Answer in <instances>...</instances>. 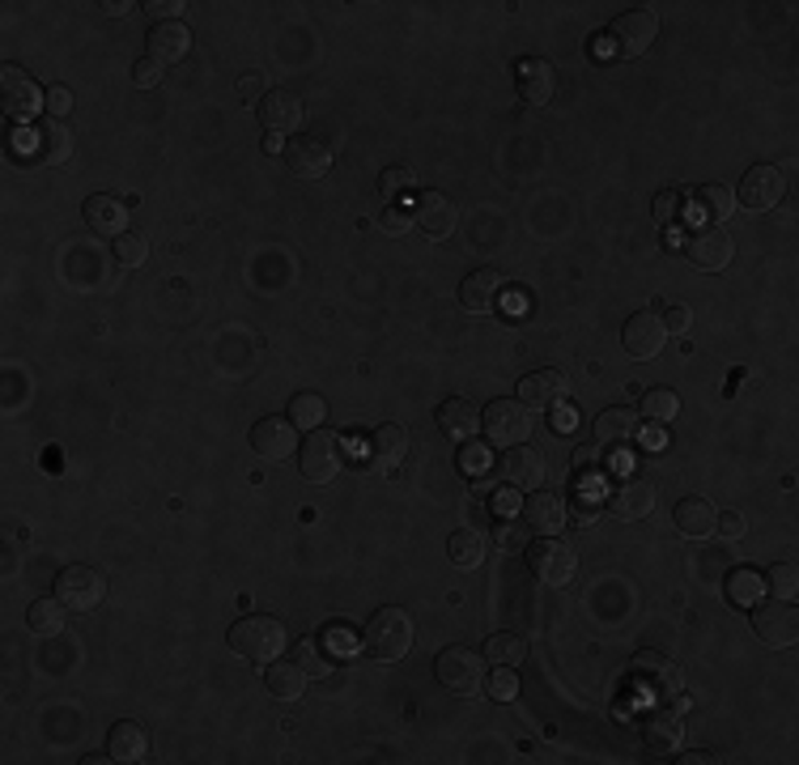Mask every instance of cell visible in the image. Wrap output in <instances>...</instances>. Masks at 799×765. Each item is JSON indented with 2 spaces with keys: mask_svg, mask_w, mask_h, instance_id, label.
I'll return each instance as SVG.
<instances>
[{
  "mask_svg": "<svg viewBox=\"0 0 799 765\" xmlns=\"http://www.w3.org/2000/svg\"><path fill=\"white\" fill-rule=\"evenodd\" d=\"M409 646H413V617L396 605L379 608V612L366 621V630H362V651H366L370 659L396 664V659L409 655Z\"/></svg>",
  "mask_w": 799,
  "mask_h": 765,
  "instance_id": "1",
  "label": "cell"
},
{
  "mask_svg": "<svg viewBox=\"0 0 799 765\" xmlns=\"http://www.w3.org/2000/svg\"><path fill=\"white\" fill-rule=\"evenodd\" d=\"M286 642H289L286 625L277 617H268V612L243 617V621L230 625V651H238L252 664H273L286 651Z\"/></svg>",
  "mask_w": 799,
  "mask_h": 765,
  "instance_id": "2",
  "label": "cell"
},
{
  "mask_svg": "<svg viewBox=\"0 0 799 765\" xmlns=\"http://www.w3.org/2000/svg\"><path fill=\"white\" fill-rule=\"evenodd\" d=\"M655 34H659V18L651 13V9H630V13H621L617 22H612V31H608V38L600 34L596 43V52L600 56H617V60H634V56H642L651 43H655Z\"/></svg>",
  "mask_w": 799,
  "mask_h": 765,
  "instance_id": "3",
  "label": "cell"
},
{
  "mask_svg": "<svg viewBox=\"0 0 799 765\" xmlns=\"http://www.w3.org/2000/svg\"><path fill=\"white\" fill-rule=\"evenodd\" d=\"M532 409L523 404V400H489L485 409H480V430H485V439L493 446H523L528 443V434H532Z\"/></svg>",
  "mask_w": 799,
  "mask_h": 765,
  "instance_id": "4",
  "label": "cell"
},
{
  "mask_svg": "<svg viewBox=\"0 0 799 765\" xmlns=\"http://www.w3.org/2000/svg\"><path fill=\"white\" fill-rule=\"evenodd\" d=\"M298 468H302V477L311 480V485H328V480L345 468V443H341V434H332L323 425L311 430L307 443L298 446Z\"/></svg>",
  "mask_w": 799,
  "mask_h": 765,
  "instance_id": "5",
  "label": "cell"
},
{
  "mask_svg": "<svg viewBox=\"0 0 799 765\" xmlns=\"http://www.w3.org/2000/svg\"><path fill=\"white\" fill-rule=\"evenodd\" d=\"M439 680L447 685L455 698H477L485 689V655H477L473 646H447L439 651Z\"/></svg>",
  "mask_w": 799,
  "mask_h": 765,
  "instance_id": "6",
  "label": "cell"
},
{
  "mask_svg": "<svg viewBox=\"0 0 799 765\" xmlns=\"http://www.w3.org/2000/svg\"><path fill=\"white\" fill-rule=\"evenodd\" d=\"M528 570L544 587H570V578L578 574V553L557 536H544V541L528 544Z\"/></svg>",
  "mask_w": 799,
  "mask_h": 765,
  "instance_id": "7",
  "label": "cell"
},
{
  "mask_svg": "<svg viewBox=\"0 0 799 765\" xmlns=\"http://www.w3.org/2000/svg\"><path fill=\"white\" fill-rule=\"evenodd\" d=\"M634 685L651 701H672L685 694V672L659 651H639L634 655Z\"/></svg>",
  "mask_w": 799,
  "mask_h": 765,
  "instance_id": "8",
  "label": "cell"
},
{
  "mask_svg": "<svg viewBox=\"0 0 799 765\" xmlns=\"http://www.w3.org/2000/svg\"><path fill=\"white\" fill-rule=\"evenodd\" d=\"M56 596L73 612H95L107 600V574L95 566H65L56 574Z\"/></svg>",
  "mask_w": 799,
  "mask_h": 765,
  "instance_id": "9",
  "label": "cell"
},
{
  "mask_svg": "<svg viewBox=\"0 0 799 765\" xmlns=\"http://www.w3.org/2000/svg\"><path fill=\"white\" fill-rule=\"evenodd\" d=\"M753 634L766 646H796L799 642V612L791 600H762L753 605Z\"/></svg>",
  "mask_w": 799,
  "mask_h": 765,
  "instance_id": "10",
  "label": "cell"
},
{
  "mask_svg": "<svg viewBox=\"0 0 799 765\" xmlns=\"http://www.w3.org/2000/svg\"><path fill=\"white\" fill-rule=\"evenodd\" d=\"M783 196H787V175H783L778 166H769V162H757V166H748V175L740 179L735 204H744V209H753V213H766V209H774Z\"/></svg>",
  "mask_w": 799,
  "mask_h": 765,
  "instance_id": "11",
  "label": "cell"
},
{
  "mask_svg": "<svg viewBox=\"0 0 799 765\" xmlns=\"http://www.w3.org/2000/svg\"><path fill=\"white\" fill-rule=\"evenodd\" d=\"M685 255L706 268V273H723L728 264H732V234L723 230V225H698V230H689L685 234Z\"/></svg>",
  "mask_w": 799,
  "mask_h": 765,
  "instance_id": "12",
  "label": "cell"
},
{
  "mask_svg": "<svg viewBox=\"0 0 799 765\" xmlns=\"http://www.w3.org/2000/svg\"><path fill=\"white\" fill-rule=\"evenodd\" d=\"M38 86H34V77L26 68H18V64H4L0 68V107H4V115L9 120H31L34 111H38Z\"/></svg>",
  "mask_w": 799,
  "mask_h": 765,
  "instance_id": "13",
  "label": "cell"
},
{
  "mask_svg": "<svg viewBox=\"0 0 799 765\" xmlns=\"http://www.w3.org/2000/svg\"><path fill=\"white\" fill-rule=\"evenodd\" d=\"M621 345H625L630 357L651 362L655 353L668 345V328H664L659 311H639V315L625 319V328H621Z\"/></svg>",
  "mask_w": 799,
  "mask_h": 765,
  "instance_id": "14",
  "label": "cell"
},
{
  "mask_svg": "<svg viewBox=\"0 0 799 765\" xmlns=\"http://www.w3.org/2000/svg\"><path fill=\"white\" fill-rule=\"evenodd\" d=\"M252 451L268 464H281L298 451V425L289 417H264L252 425Z\"/></svg>",
  "mask_w": 799,
  "mask_h": 765,
  "instance_id": "15",
  "label": "cell"
},
{
  "mask_svg": "<svg viewBox=\"0 0 799 765\" xmlns=\"http://www.w3.org/2000/svg\"><path fill=\"white\" fill-rule=\"evenodd\" d=\"M680 740H685V723H680V714L672 710L668 701H659L655 710H646V719H642V744H646V753L672 757L680 749Z\"/></svg>",
  "mask_w": 799,
  "mask_h": 765,
  "instance_id": "16",
  "label": "cell"
},
{
  "mask_svg": "<svg viewBox=\"0 0 799 765\" xmlns=\"http://www.w3.org/2000/svg\"><path fill=\"white\" fill-rule=\"evenodd\" d=\"M281 158H286V166L298 179H323L332 170V145H323L320 136H302L298 132L293 141H286Z\"/></svg>",
  "mask_w": 799,
  "mask_h": 765,
  "instance_id": "17",
  "label": "cell"
},
{
  "mask_svg": "<svg viewBox=\"0 0 799 765\" xmlns=\"http://www.w3.org/2000/svg\"><path fill=\"white\" fill-rule=\"evenodd\" d=\"M502 298H507V277H502L498 268H477V273H468V281L459 286V302H464L473 315L498 311Z\"/></svg>",
  "mask_w": 799,
  "mask_h": 765,
  "instance_id": "18",
  "label": "cell"
},
{
  "mask_svg": "<svg viewBox=\"0 0 799 765\" xmlns=\"http://www.w3.org/2000/svg\"><path fill=\"white\" fill-rule=\"evenodd\" d=\"M566 396H570V379L562 375V370H532V375H523L519 382V400L536 413V409H557V404H566Z\"/></svg>",
  "mask_w": 799,
  "mask_h": 765,
  "instance_id": "19",
  "label": "cell"
},
{
  "mask_svg": "<svg viewBox=\"0 0 799 765\" xmlns=\"http://www.w3.org/2000/svg\"><path fill=\"white\" fill-rule=\"evenodd\" d=\"M591 434H596V443L604 446V451H625V446L639 443L642 434V417L634 409H604V413L596 417V425H591Z\"/></svg>",
  "mask_w": 799,
  "mask_h": 765,
  "instance_id": "20",
  "label": "cell"
},
{
  "mask_svg": "<svg viewBox=\"0 0 799 765\" xmlns=\"http://www.w3.org/2000/svg\"><path fill=\"white\" fill-rule=\"evenodd\" d=\"M413 222L421 225L430 239H451L455 225H459V213H455V204H451L443 191H417Z\"/></svg>",
  "mask_w": 799,
  "mask_h": 765,
  "instance_id": "21",
  "label": "cell"
},
{
  "mask_svg": "<svg viewBox=\"0 0 799 765\" xmlns=\"http://www.w3.org/2000/svg\"><path fill=\"white\" fill-rule=\"evenodd\" d=\"M608 510H612V519H621V523H639L646 519L651 510H655V485H646L639 477H625L612 494H608Z\"/></svg>",
  "mask_w": 799,
  "mask_h": 765,
  "instance_id": "22",
  "label": "cell"
},
{
  "mask_svg": "<svg viewBox=\"0 0 799 765\" xmlns=\"http://www.w3.org/2000/svg\"><path fill=\"white\" fill-rule=\"evenodd\" d=\"M81 213H86V225H90L95 234H102V239L129 234V209H124V200L111 196V191H95V196L81 204Z\"/></svg>",
  "mask_w": 799,
  "mask_h": 765,
  "instance_id": "23",
  "label": "cell"
},
{
  "mask_svg": "<svg viewBox=\"0 0 799 765\" xmlns=\"http://www.w3.org/2000/svg\"><path fill=\"white\" fill-rule=\"evenodd\" d=\"M145 43H149V60H158L166 68V64H179L192 52V31H188V22H154Z\"/></svg>",
  "mask_w": 799,
  "mask_h": 765,
  "instance_id": "24",
  "label": "cell"
},
{
  "mask_svg": "<svg viewBox=\"0 0 799 765\" xmlns=\"http://www.w3.org/2000/svg\"><path fill=\"white\" fill-rule=\"evenodd\" d=\"M302 98L293 95V90H268L264 95V102H259V124H264V132H298V124H302Z\"/></svg>",
  "mask_w": 799,
  "mask_h": 765,
  "instance_id": "25",
  "label": "cell"
},
{
  "mask_svg": "<svg viewBox=\"0 0 799 765\" xmlns=\"http://www.w3.org/2000/svg\"><path fill=\"white\" fill-rule=\"evenodd\" d=\"M502 480L511 485V489H523V494H532L536 485H544V455L536 446H514L502 455Z\"/></svg>",
  "mask_w": 799,
  "mask_h": 765,
  "instance_id": "26",
  "label": "cell"
},
{
  "mask_svg": "<svg viewBox=\"0 0 799 765\" xmlns=\"http://www.w3.org/2000/svg\"><path fill=\"white\" fill-rule=\"evenodd\" d=\"M523 523L536 528V532H544V536H557V532L566 528V507H562V498L548 494V489H532V494L523 498Z\"/></svg>",
  "mask_w": 799,
  "mask_h": 765,
  "instance_id": "27",
  "label": "cell"
},
{
  "mask_svg": "<svg viewBox=\"0 0 799 765\" xmlns=\"http://www.w3.org/2000/svg\"><path fill=\"white\" fill-rule=\"evenodd\" d=\"M439 430L455 439V443H468L473 434L480 430V409L468 400V396H447L439 404Z\"/></svg>",
  "mask_w": 799,
  "mask_h": 765,
  "instance_id": "28",
  "label": "cell"
},
{
  "mask_svg": "<svg viewBox=\"0 0 799 765\" xmlns=\"http://www.w3.org/2000/svg\"><path fill=\"white\" fill-rule=\"evenodd\" d=\"M370 451H375V464L379 468H400L413 451V434L400 425V421H387L370 434Z\"/></svg>",
  "mask_w": 799,
  "mask_h": 765,
  "instance_id": "29",
  "label": "cell"
},
{
  "mask_svg": "<svg viewBox=\"0 0 799 765\" xmlns=\"http://www.w3.org/2000/svg\"><path fill=\"white\" fill-rule=\"evenodd\" d=\"M672 519H676V532L680 536H689V541H706L710 532H714V519H719V510L710 507L706 498H680L676 510H672Z\"/></svg>",
  "mask_w": 799,
  "mask_h": 765,
  "instance_id": "30",
  "label": "cell"
},
{
  "mask_svg": "<svg viewBox=\"0 0 799 765\" xmlns=\"http://www.w3.org/2000/svg\"><path fill=\"white\" fill-rule=\"evenodd\" d=\"M145 753H149V735L136 719L111 723V732H107V757L111 762H141Z\"/></svg>",
  "mask_w": 799,
  "mask_h": 765,
  "instance_id": "31",
  "label": "cell"
},
{
  "mask_svg": "<svg viewBox=\"0 0 799 765\" xmlns=\"http://www.w3.org/2000/svg\"><path fill=\"white\" fill-rule=\"evenodd\" d=\"M31 154L38 162H47V166H56V162H65L73 154V136H68V127L60 120H43V124H34L31 132Z\"/></svg>",
  "mask_w": 799,
  "mask_h": 765,
  "instance_id": "32",
  "label": "cell"
},
{
  "mask_svg": "<svg viewBox=\"0 0 799 765\" xmlns=\"http://www.w3.org/2000/svg\"><path fill=\"white\" fill-rule=\"evenodd\" d=\"M307 680H311V672L302 668L298 659H273V664H268V676H264L268 694L277 701L302 698V694H307Z\"/></svg>",
  "mask_w": 799,
  "mask_h": 765,
  "instance_id": "33",
  "label": "cell"
},
{
  "mask_svg": "<svg viewBox=\"0 0 799 765\" xmlns=\"http://www.w3.org/2000/svg\"><path fill=\"white\" fill-rule=\"evenodd\" d=\"M553 90H557V77H553V68L544 60H528L519 68V98L528 107H544L553 98Z\"/></svg>",
  "mask_w": 799,
  "mask_h": 765,
  "instance_id": "34",
  "label": "cell"
},
{
  "mask_svg": "<svg viewBox=\"0 0 799 765\" xmlns=\"http://www.w3.org/2000/svg\"><path fill=\"white\" fill-rule=\"evenodd\" d=\"M680 413V400H676V391L668 387H651V391H642V404H639V417L646 425H668L672 417Z\"/></svg>",
  "mask_w": 799,
  "mask_h": 765,
  "instance_id": "35",
  "label": "cell"
},
{
  "mask_svg": "<svg viewBox=\"0 0 799 765\" xmlns=\"http://www.w3.org/2000/svg\"><path fill=\"white\" fill-rule=\"evenodd\" d=\"M26 625L43 637L60 634V630H65V605H60V596H43V600H34V605L26 608Z\"/></svg>",
  "mask_w": 799,
  "mask_h": 765,
  "instance_id": "36",
  "label": "cell"
},
{
  "mask_svg": "<svg viewBox=\"0 0 799 765\" xmlns=\"http://www.w3.org/2000/svg\"><path fill=\"white\" fill-rule=\"evenodd\" d=\"M447 553L455 566H480V557H485V532H477V528H455L447 536Z\"/></svg>",
  "mask_w": 799,
  "mask_h": 765,
  "instance_id": "37",
  "label": "cell"
},
{
  "mask_svg": "<svg viewBox=\"0 0 799 765\" xmlns=\"http://www.w3.org/2000/svg\"><path fill=\"white\" fill-rule=\"evenodd\" d=\"M762 591H766V583H762V574L753 570V566H740V570L728 574V600H732L735 608L757 605Z\"/></svg>",
  "mask_w": 799,
  "mask_h": 765,
  "instance_id": "38",
  "label": "cell"
},
{
  "mask_svg": "<svg viewBox=\"0 0 799 765\" xmlns=\"http://www.w3.org/2000/svg\"><path fill=\"white\" fill-rule=\"evenodd\" d=\"M523 655H528V642L519 634H493L485 642V659H489L493 668H519Z\"/></svg>",
  "mask_w": 799,
  "mask_h": 765,
  "instance_id": "39",
  "label": "cell"
},
{
  "mask_svg": "<svg viewBox=\"0 0 799 765\" xmlns=\"http://www.w3.org/2000/svg\"><path fill=\"white\" fill-rule=\"evenodd\" d=\"M323 417H328V404H323V396H315V391H298L293 400H289V421L298 425V430H320Z\"/></svg>",
  "mask_w": 799,
  "mask_h": 765,
  "instance_id": "40",
  "label": "cell"
},
{
  "mask_svg": "<svg viewBox=\"0 0 799 765\" xmlns=\"http://www.w3.org/2000/svg\"><path fill=\"white\" fill-rule=\"evenodd\" d=\"M698 204H702L706 218L728 222V218L735 213V191L728 188V184H706V188L698 191Z\"/></svg>",
  "mask_w": 799,
  "mask_h": 765,
  "instance_id": "41",
  "label": "cell"
},
{
  "mask_svg": "<svg viewBox=\"0 0 799 765\" xmlns=\"http://www.w3.org/2000/svg\"><path fill=\"white\" fill-rule=\"evenodd\" d=\"M762 583H766V591L774 600H796L799 596V570L791 562H778V566H769L762 574Z\"/></svg>",
  "mask_w": 799,
  "mask_h": 765,
  "instance_id": "42",
  "label": "cell"
},
{
  "mask_svg": "<svg viewBox=\"0 0 799 765\" xmlns=\"http://www.w3.org/2000/svg\"><path fill=\"white\" fill-rule=\"evenodd\" d=\"M413 188H417V175L409 166H387L384 175H379V196H384V204H400Z\"/></svg>",
  "mask_w": 799,
  "mask_h": 765,
  "instance_id": "43",
  "label": "cell"
},
{
  "mask_svg": "<svg viewBox=\"0 0 799 765\" xmlns=\"http://www.w3.org/2000/svg\"><path fill=\"white\" fill-rule=\"evenodd\" d=\"M115 259H120V264H124V268H141V264H145V259H149V243H145V239H141V234H120V239H115Z\"/></svg>",
  "mask_w": 799,
  "mask_h": 765,
  "instance_id": "44",
  "label": "cell"
},
{
  "mask_svg": "<svg viewBox=\"0 0 799 765\" xmlns=\"http://www.w3.org/2000/svg\"><path fill=\"white\" fill-rule=\"evenodd\" d=\"M651 209H655V218H659V222H680V213H685V191L659 188L655 191V200H651Z\"/></svg>",
  "mask_w": 799,
  "mask_h": 765,
  "instance_id": "45",
  "label": "cell"
},
{
  "mask_svg": "<svg viewBox=\"0 0 799 765\" xmlns=\"http://www.w3.org/2000/svg\"><path fill=\"white\" fill-rule=\"evenodd\" d=\"M375 225H379L384 234H391V239H396V234H404V230L413 225V213H409L404 204H384V209L375 213Z\"/></svg>",
  "mask_w": 799,
  "mask_h": 765,
  "instance_id": "46",
  "label": "cell"
},
{
  "mask_svg": "<svg viewBox=\"0 0 799 765\" xmlns=\"http://www.w3.org/2000/svg\"><path fill=\"white\" fill-rule=\"evenodd\" d=\"M485 689L493 701H511L519 694V680H514V668H493V676H485Z\"/></svg>",
  "mask_w": 799,
  "mask_h": 765,
  "instance_id": "47",
  "label": "cell"
},
{
  "mask_svg": "<svg viewBox=\"0 0 799 765\" xmlns=\"http://www.w3.org/2000/svg\"><path fill=\"white\" fill-rule=\"evenodd\" d=\"M298 664L311 672V676H328V672H332V664L323 659L320 642H311V637H307V642H298Z\"/></svg>",
  "mask_w": 799,
  "mask_h": 765,
  "instance_id": "48",
  "label": "cell"
},
{
  "mask_svg": "<svg viewBox=\"0 0 799 765\" xmlns=\"http://www.w3.org/2000/svg\"><path fill=\"white\" fill-rule=\"evenodd\" d=\"M459 468H464V473H473V477H485V473H489V455H485V446H477L473 439H468L464 455H459Z\"/></svg>",
  "mask_w": 799,
  "mask_h": 765,
  "instance_id": "49",
  "label": "cell"
},
{
  "mask_svg": "<svg viewBox=\"0 0 799 765\" xmlns=\"http://www.w3.org/2000/svg\"><path fill=\"white\" fill-rule=\"evenodd\" d=\"M659 319H664V328L676 332V336H680V332H689V323H693V315H689V307H685V302H668V307L659 311Z\"/></svg>",
  "mask_w": 799,
  "mask_h": 765,
  "instance_id": "50",
  "label": "cell"
},
{
  "mask_svg": "<svg viewBox=\"0 0 799 765\" xmlns=\"http://www.w3.org/2000/svg\"><path fill=\"white\" fill-rule=\"evenodd\" d=\"M132 81H136L141 90L158 86V81H162V64H158V60H149V56H145V60H136V64H132Z\"/></svg>",
  "mask_w": 799,
  "mask_h": 765,
  "instance_id": "51",
  "label": "cell"
},
{
  "mask_svg": "<svg viewBox=\"0 0 799 765\" xmlns=\"http://www.w3.org/2000/svg\"><path fill=\"white\" fill-rule=\"evenodd\" d=\"M714 532H719V536H723V541H740V536H744V532H748V523H744V514H719V519H714Z\"/></svg>",
  "mask_w": 799,
  "mask_h": 765,
  "instance_id": "52",
  "label": "cell"
},
{
  "mask_svg": "<svg viewBox=\"0 0 799 765\" xmlns=\"http://www.w3.org/2000/svg\"><path fill=\"white\" fill-rule=\"evenodd\" d=\"M43 102H47V111H52V120H65L68 111H73V95H68L65 86H52L47 95H43Z\"/></svg>",
  "mask_w": 799,
  "mask_h": 765,
  "instance_id": "53",
  "label": "cell"
},
{
  "mask_svg": "<svg viewBox=\"0 0 799 765\" xmlns=\"http://www.w3.org/2000/svg\"><path fill=\"white\" fill-rule=\"evenodd\" d=\"M145 9H149L158 22H179V13H184L188 4H184V0H149Z\"/></svg>",
  "mask_w": 799,
  "mask_h": 765,
  "instance_id": "54",
  "label": "cell"
},
{
  "mask_svg": "<svg viewBox=\"0 0 799 765\" xmlns=\"http://www.w3.org/2000/svg\"><path fill=\"white\" fill-rule=\"evenodd\" d=\"M238 95L252 98V102H264V73H243V81H238Z\"/></svg>",
  "mask_w": 799,
  "mask_h": 765,
  "instance_id": "55",
  "label": "cell"
},
{
  "mask_svg": "<svg viewBox=\"0 0 799 765\" xmlns=\"http://www.w3.org/2000/svg\"><path fill=\"white\" fill-rule=\"evenodd\" d=\"M553 413H557V417H553V425H557L562 434H566V430H575V425H578V413H575V409H562V404H557Z\"/></svg>",
  "mask_w": 799,
  "mask_h": 765,
  "instance_id": "56",
  "label": "cell"
},
{
  "mask_svg": "<svg viewBox=\"0 0 799 765\" xmlns=\"http://www.w3.org/2000/svg\"><path fill=\"white\" fill-rule=\"evenodd\" d=\"M676 762H685V765H710V762H719L714 753H706V749H693V753H685V757H676Z\"/></svg>",
  "mask_w": 799,
  "mask_h": 765,
  "instance_id": "57",
  "label": "cell"
},
{
  "mask_svg": "<svg viewBox=\"0 0 799 765\" xmlns=\"http://www.w3.org/2000/svg\"><path fill=\"white\" fill-rule=\"evenodd\" d=\"M323 642H328V646H336V651H349V634H345L341 625H336V630H328V634H323Z\"/></svg>",
  "mask_w": 799,
  "mask_h": 765,
  "instance_id": "58",
  "label": "cell"
},
{
  "mask_svg": "<svg viewBox=\"0 0 799 765\" xmlns=\"http://www.w3.org/2000/svg\"><path fill=\"white\" fill-rule=\"evenodd\" d=\"M498 544L514 548V544H523V532H519V528H498Z\"/></svg>",
  "mask_w": 799,
  "mask_h": 765,
  "instance_id": "59",
  "label": "cell"
},
{
  "mask_svg": "<svg viewBox=\"0 0 799 765\" xmlns=\"http://www.w3.org/2000/svg\"><path fill=\"white\" fill-rule=\"evenodd\" d=\"M264 149H286V145H281V136H277V132H268V136H264Z\"/></svg>",
  "mask_w": 799,
  "mask_h": 765,
  "instance_id": "60",
  "label": "cell"
},
{
  "mask_svg": "<svg viewBox=\"0 0 799 765\" xmlns=\"http://www.w3.org/2000/svg\"><path fill=\"white\" fill-rule=\"evenodd\" d=\"M511 507H514L511 498H493V510H498V514H507V510H511Z\"/></svg>",
  "mask_w": 799,
  "mask_h": 765,
  "instance_id": "61",
  "label": "cell"
}]
</instances>
